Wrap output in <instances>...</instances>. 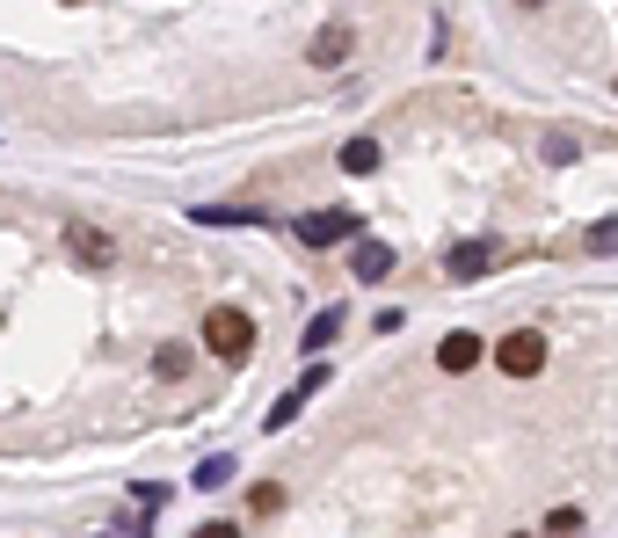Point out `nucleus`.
<instances>
[{
	"label": "nucleus",
	"instance_id": "f257e3e1",
	"mask_svg": "<svg viewBox=\"0 0 618 538\" xmlns=\"http://www.w3.org/2000/svg\"><path fill=\"white\" fill-rule=\"evenodd\" d=\"M204 349L226 357V364H248V349H255V313H240V306H212V313H204Z\"/></svg>",
	"mask_w": 618,
	"mask_h": 538
},
{
	"label": "nucleus",
	"instance_id": "f03ea898",
	"mask_svg": "<svg viewBox=\"0 0 618 538\" xmlns=\"http://www.w3.org/2000/svg\"><path fill=\"white\" fill-rule=\"evenodd\" d=\"M444 269H452V284H474V277L502 269V241H488V233H474V241H452V247H444Z\"/></svg>",
	"mask_w": 618,
	"mask_h": 538
},
{
	"label": "nucleus",
	"instance_id": "7ed1b4c3",
	"mask_svg": "<svg viewBox=\"0 0 618 538\" xmlns=\"http://www.w3.org/2000/svg\"><path fill=\"white\" fill-rule=\"evenodd\" d=\"M495 364L509 371V379H539V371H546V335H539V328H517L509 343H495Z\"/></svg>",
	"mask_w": 618,
	"mask_h": 538
},
{
	"label": "nucleus",
	"instance_id": "20e7f679",
	"mask_svg": "<svg viewBox=\"0 0 618 538\" xmlns=\"http://www.w3.org/2000/svg\"><path fill=\"white\" fill-rule=\"evenodd\" d=\"M291 233H299V247H357V212H306Z\"/></svg>",
	"mask_w": 618,
	"mask_h": 538
},
{
	"label": "nucleus",
	"instance_id": "39448f33",
	"mask_svg": "<svg viewBox=\"0 0 618 538\" xmlns=\"http://www.w3.org/2000/svg\"><path fill=\"white\" fill-rule=\"evenodd\" d=\"M66 247H73V262H88V269H110V262H117V241L96 233V226H66Z\"/></svg>",
	"mask_w": 618,
	"mask_h": 538
},
{
	"label": "nucleus",
	"instance_id": "423d86ee",
	"mask_svg": "<svg viewBox=\"0 0 618 538\" xmlns=\"http://www.w3.org/2000/svg\"><path fill=\"white\" fill-rule=\"evenodd\" d=\"M350 277H357V284L393 277V247H386V241H357V247H350Z\"/></svg>",
	"mask_w": 618,
	"mask_h": 538
},
{
	"label": "nucleus",
	"instance_id": "0eeeda50",
	"mask_svg": "<svg viewBox=\"0 0 618 538\" xmlns=\"http://www.w3.org/2000/svg\"><path fill=\"white\" fill-rule=\"evenodd\" d=\"M437 364L452 371V379H458V371H474V364H480V335H466V328H452V335L437 343Z\"/></svg>",
	"mask_w": 618,
	"mask_h": 538
},
{
	"label": "nucleus",
	"instance_id": "6e6552de",
	"mask_svg": "<svg viewBox=\"0 0 618 538\" xmlns=\"http://www.w3.org/2000/svg\"><path fill=\"white\" fill-rule=\"evenodd\" d=\"M306 59H313V66H342V59H350V23H328V29H313Z\"/></svg>",
	"mask_w": 618,
	"mask_h": 538
},
{
	"label": "nucleus",
	"instance_id": "1a4fd4ad",
	"mask_svg": "<svg viewBox=\"0 0 618 538\" xmlns=\"http://www.w3.org/2000/svg\"><path fill=\"white\" fill-rule=\"evenodd\" d=\"M190 219H197V226H269L255 204H197Z\"/></svg>",
	"mask_w": 618,
	"mask_h": 538
},
{
	"label": "nucleus",
	"instance_id": "9d476101",
	"mask_svg": "<svg viewBox=\"0 0 618 538\" xmlns=\"http://www.w3.org/2000/svg\"><path fill=\"white\" fill-rule=\"evenodd\" d=\"M335 335H342V306L313 313V320H306V343H299V349H306V357H320V349H335Z\"/></svg>",
	"mask_w": 618,
	"mask_h": 538
},
{
	"label": "nucleus",
	"instance_id": "9b49d317",
	"mask_svg": "<svg viewBox=\"0 0 618 538\" xmlns=\"http://www.w3.org/2000/svg\"><path fill=\"white\" fill-rule=\"evenodd\" d=\"M342 175H379V139H350L342 146Z\"/></svg>",
	"mask_w": 618,
	"mask_h": 538
},
{
	"label": "nucleus",
	"instance_id": "f8f14e48",
	"mask_svg": "<svg viewBox=\"0 0 618 538\" xmlns=\"http://www.w3.org/2000/svg\"><path fill=\"white\" fill-rule=\"evenodd\" d=\"M299 408H306V393H299V386H291V393H277V400H269V415H262V430L277 437L285 422H299Z\"/></svg>",
	"mask_w": 618,
	"mask_h": 538
},
{
	"label": "nucleus",
	"instance_id": "ddd939ff",
	"mask_svg": "<svg viewBox=\"0 0 618 538\" xmlns=\"http://www.w3.org/2000/svg\"><path fill=\"white\" fill-rule=\"evenodd\" d=\"M234 473H240V465H234V451H218V459H204V465H197L190 481H197V488H204V495H212V488H226Z\"/></svg>",
	"mask_w": 618,
	"mask_h": 538
},
{
	"label": "nucleus",
	"instance_id": "4468645a",
	"mask_svg": "<svg viewBox=\"0 0 618 538\" xmlns=\"http://www.w3.org/2000/svg\"><path fill=\"white\" fill-rule=\"evenodd\" d=\"M582 524H590V516L575 510V502H560V510H546V524H539V538H575Z\"/></svg>",
	"mask_w": 618,
	"mask_h": 538
},
{
	"label": "nucleus",
	"instance_id": "2eb2a0df",
	"mask_svg": "<svg viewBox=\"0 0 618 538\" xmlns=\"http://www.w3.org/2000/svg\"><path fill=\"white\" fill-rule=\"evenodd\" d=\"M285 510V488H277V481H255V488H248V516H277Z\"/></svg>",
	"mask_w": 618,
	"mask_h": 538
},
{
	"label": "nucleus",
	"instance_id": "dca6fc26",
	"mask_svg": "<svg viewBox=\"0 0 618 538\" xmlns=\"http://www.w3.org/2000/svg\"><path fill=\"white\" fill-rule=\"evenodd\" d=\"M153 371H161V379H182V371H190V349H182V343H167L161 357H153Z\"/></svg>",
	"mask_w": 618,
	"mask_h": 538
},
{
	"label": "nucleus",
	"instance_id": "f3484780",
	"mask_svg": "<svg viewBox=\"0 0 618 538\" xmlns=\"http://www.w3.org/2000/svg\"><path fill=\"white\" fill-rule=\"evenodd\" d=\"M575 153H582V146H575L568 131H546V161H553V168H575Z\"/></svg>",
	"mask_w": 618,
	"mask_h": 538
},
{
	"label": "nucleus",
	"instance_id": "a211bd4d",
	"mask_svg": "<svg viewBox=\"0 0 618 538\" xmlns=\"http://www.w3.org/2000/svg\"><path fill=\"white\" fill-rule=\"evenodd\" d=\"M590 255H618V219H596L590 226Z\"/></svg>",
	"mask_w": 618,
	"mask_h": 538
},
{
	"label": "nucleus",
	"instance_id": "6ab92c4d",
	"mask_svg": "<svg viewBox=\"0 0 618 538\" xmlns=\"http://www.w3.org/2000/svg\"><path fill=\"white\" fill-rule=\"evenodd\" d=\"M131 502H139V510H161L167 488H161V481H131Z\"/></svg>",
	"mask_w": 618,
	"mask_h": 538
},
{
	"label": "nucleus",
	"instance_id": "aec40b11",
	"mask_svg": "<svg viewBox=\"0 0 618 538\" xmlns=\"http://www.w3.org/2000/svg\"><path fill=\"white\" fill-rule=\"evenodd\" d=\"M190 538H240V524H234V516H218V524H197Z\"/></svg>",
	"mask_w": 618,
	"mask_h": 538
},
{
	"label": "nucleus",
	"instance_id": "412c9836",
	"mask_svg": "<svg viewBox=\"0 0 618 538\" xmlns=\"http://www.w3.org/2000/svg\"><path fill=\"white\" fill-rule=\"evenodd\" d=\"M509 538H539V531H509Z\"/></svg>",
	"mask_w": 618,
	"mask_h": 538
}]
</instances>
